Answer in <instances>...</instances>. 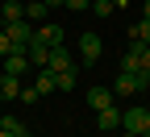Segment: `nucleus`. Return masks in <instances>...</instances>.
I'll return each instance as SVG.
<instances>
[{
	"instance_id": "obj_5",
	"label": "nucleus",
	"mask_w": 150,
	"mask_h": 137,
	"mask_svg": "<svg viewBox=\"0 0 150 137\" xmlns=\"http://www.w3.org/2000/svg\"><path fill=\"white\" fill-rule=\"evenodd\" d=\"M33 37H38V42H46L50 50H54V46H67V29H59V25H50V21H42V25H33Z\"/></svg>"
},
{
	"instance_id": "obj_8",
	"label": "nucleus",
	"mask_w": 150,
	"mask_h": 137,
	"mask_svg": "<svg viewBox=\"0 0 150 137\" xmlns=\"http://www.w3.org/2000/svg\"><path fill=\"white\" fill-rule=\"evenodd\" d=\"M96 129H100V133H117V129H121V108H112V104L100 108V112H96Z\"/></svg>"
},
{
	"instance_id": "obj_30",
	"label": "nucleus",
	"mask_w": 150,
	"mask_h": 137,
	"mask_svg": "<svg viewBox=\"0 0 150 137\" xmlns=\"http://www.w3.org/2000/svg\"><path fill=\"white\" fill-rule=\"evenodd\" d=\"M17 137H33V133H17Z\"/></svg>"
},
{
	"instance_id": "obj_31",
	"label": "nucleus",
	"mask_w": 150,
	"mask_h": 137,
	"mask_svg": "<svg viewBox=\"0 0 150 137\" xmlns=\"http://www.w3.org/2000/svg\"><path fill=\"white\" fill-rule=\"evenodd\" d=\"M146 112H150V96H146Z\"/></svg>"
},
{
	"instance_id": "obj_3",
	"label": "nucleus",
	"mask_w": 150,
	"mask_h": 137,
	"mask_svg": "<svg viewBox=\"0 0 150 137\" xmlns=\"http://www.w3.org/2000/svg\"><path fill=\"white\" fill-rule=\"evenodd\" d=\"M142 75H129V71H117V79H112V96H142Z\"/></svg>"
},
{
	"instance_id": "obj_16",
	"label": "nucleus",
	"mask_w": 150,
	"mask_h": 137,
	"mask_svg": "<svg viewBox=\"0 0 150 137\" xmlns=\"http://www.w3.org/2000/svg\"><path fill=\"white\" fill-rule=\"evenodd\" d=\"M121 71H129V75H142V58H138V54H125V58H121Z\"/></svg>"
},
{
	"instance_id": "obj_12",
	"label": "nucleus",
	"mask_w": 150,
	"mask_h": 137,
	"mask_svg": "<svg viewBox=\"0 0 150 137\" xmlns=\"http://www.w3.org/2000/svg\"><path fill=\"white\" fill-rule=\"evenodd\" d=\"M46 13H50V8H46V0H29V4H25V21H29V25H42V21H46Z\"/></svg>"
},
{
	"instance_id": "obj_10",
	"label": "nucleus",
	"mask_w": 150,
	"mask_h": 137,
	"mask_svg": "<svg viewBox=\"0 0 150 137\" xmlns=\"http://www.w3.org/2000/svg\"><path fill=\"white\" fill-rule=\"evenodd\" d=\"M0 100H21V79L17 75H0Z\"/></svg>"
},
{
	"instance_id": "obj_25",
	"label": "nucleus",
	"mask_w": 150,
	"mask_h": 137,
	"mask_svg": "<svg viewBox=\"0 0 150 137\" xmlns=\"http://www.w3.org/2000/svg\"><path fill=\"white\" fill-rule=\"evenodd\" d=\"M59 4H63V0H46V8H59Z\"/></svg>"
},
{
	"instance_id": "obj_4",
	"label": "nucleus",
	"mask_w": 150,
	"mask_h": 137,
	"mask_svg": "<svg viewBox=\"0 0 150 137\" xmlns=\"http://www.w3.org/2000/svg\"><path fill=\"white\" fill-rule=\"evenodd\" d=\"M4 33H8L13 50H25V46L33 42V25H29V21H8V25H4Z\"/></svg>"
},
{
	"instance_id": "obj_29",
	"label": "nucleus",
	"mask_w": 150,
	"mask_h": 137,
	"mask_svg": "<svg viewBox=\"0 0 150 137\" xmlns=\"http://www.w3.org/2000/svg\"><path fill=\"white\" fill-rule=\"evenodd\" d=\"M0 137H13V133H4V129H0Z\"/></svg>"
},
{
	"instance_id": "obj_21",
	"label": "nucleus",
	"mask_w": 150,
	"mask_h": 137,
	"mask_svg": "<svg viewBox=\"0 0 150 137\" xmlns=\"http://www.w3.org/2000/svg\"><path fill=\"white\" fill-rule=\"evenodd\" d=\"M8 54H13V42H8V33L0 29V58H8Z\"/></svg>"
},
{
	"instance_id": "obj_2",
	"label": "nucleus",
	"mask_w": 150,
	"mask_h": 137,
	"mask_svg": "<svg viewBox=\"0 0 150 137\" xmlns=\"http://www.w3.org/2000/svg\"><path fill=\"white\" fill-rule=\"evenodd\" d=\"M100 54H104V42H100V33H79V58H83V67L100 63Z\"/></svg>"
},
{
	"instance_id": "obj_9",
	"label": "nucleus",
	"mask_w": 150,
	"mask_h": 137,
	"mask_svg": "<svg viewBox=\"0 0 150 137\" xmlns=\"http://www.w3.org/2000/svg\"><path fill=\"white\" fill-rule=\"evenodd\" d=\"M46 71H54V75L75 71V63H71V50H67V46H54V50H50V67H46Z\"/></svg>"
},
{
	"instance_id": "obj_23",
	"label": "nucleus",
	"mask_w": 150,
	"mask_h": 137,
	"mask_svg": "<svg viewBox=\"0 0 150 137\" xmlns=\"http://www.w3.org/2000/svg\"><path fill=\"white\" fill-rule=\"evenodd\" d=\"M150 71V46H146V54H142V75Z\"/></svg>"
},
{
	"instance_id": "obj_26",
	"label": "nucleus",
	"mask_w": 150,
	"mask_h": 137,
	"mask_svg": "<svg viewBox=\"0 0 150 137\" xmlns=\"http://www.w3.org/2000/svg\"><path fill=\"white\" fill-rule=\"evenodd\" d=\"M142 83H146V91H150V71H146V75H142Z\"/></svg>"
},
{
	"instance_id": "obj_28",
	"label": "nucleus",
	"mask_w": 150,
	"mask_h": 137,
	"mask_svg": "<svg viewBox=\"0 0 150 137\" xmlns=\"http://www.w3.org/2000/svg\"><path fill=\"white\" fill-rule=\"evenodd\" d=\"M121 4H129V0H112V8H121Z\"/></svg>"
},
{
	"instance_id": "obj_18",
	"label": "nucleus",
	"mask_w": 150,
	"mask_h": 137,
	"mask_svg": "<svg viewBox=\"0 0 150 137\" xmlns=\"http://www.w3.org/2000/svg\"><path fill=\"white\" fill-rule=\"evenodd\" d=\"M54 79H59V91H71L75 87V71H63V75H54Z\"/></svg>"
},
{
	"instance_id": "obj_19",
	"label": "nucleus",
	"mask_w": 150,
	"mask_h": 137,
	"mask_svg": "<svg viewBox=\"0 0 150 137\" xmlns=\"http://www.w3.org/2000/svg\"><path fill=\"white\" fill-rule=\"evenodd\" d=\"M92 13H96V17H108L112 13V0H92Z\"/></svg>"
},
{
	"instance_id": "obj_32",
	"label": "nucleus",
	"mask_w": 150,
	"mask_h": 137,
	"mask_svg": "<svg viewBox=\"0 0 150 137\" xmlns=\"http://www.w3.org/2000/svg\"><path fill=\"white\" fill-rule=\"evenodd\" d=\"M138 137H150V129H146V133H138Z\"/></svg>"
},
{
	"instance_id": "obj_20",
	"label": "nucleus",
	"mask_w": 150,
	"mask_h": 137,
	"mask_svg": "<svg viewBox=\"0 0 150 137\" xmlns=\"http://www.w3.org/2000/svg\"><path fill=\"white\" fill-rule=\"evenodd\" d=\"M63 8H71V13H83V8H92V0H63Z\"/></svg>"
},
{
	"instance_id": "obj_6",
	"label": "nucleus",
	"mask_w": 150,
	"mask_h": 137,
	"mask_svg": "<svg viewBox=\"0 0 150 137\" xmlns=\"http://www.w3.org/2000/svg\"><path fill=\"white\" fill-rule=\"evenodd\" d=\"M33 67H29V54L25 50H13L8 58H4V75H17V79H25Z\"/></svg>"
},
{
	"instance_id": "obj_14",
	"label": "nucleus",
	"mask_w": 150,
	"mask_h": 137,
	"mask_svg": "<svg viewBox=\"0 0 150 137\" xmlns=\"http://www.w3.org/2000/svg\"><path fill=\"white\" fill-rule=\"evenodd\" d=\"M88 104L96 108V112L108 108V104H112V91H108V87H92V91H88Z\"/></svg>"
},
{
	"instance_id": "obj_15",
	"label": "nucleus",
	"mask_w": 150,
	"mask_h": 137,
	"mask_svg": "<svg viewBox=\"0 0 150 137\" xmlns=\"http://www.w3.org/2000/svg\"><path fill=\"white\" fill-rule=\"evenodd\" d=\"M129 37H138V42H146V46H150V17H142V21L129 29Z\"/></svg>"
},
{
	"instance_id": "obj_33",
	"label": "nucleus",
	"mask_w": 150,
	"mask_h": 137,
	"mask_svg": "<svg viewBox=\"0 0 150 137\" xmlns=\"http://www.w3.org/2000/svg\"><path fill=\"white\" fill-rule=\"evenodd\" d=\"M0 29H4V17H0Z\"/></svg>"
},
{
	"instance_id": "obj_1",
	"label": "nucleus",
	"mask_w": 150,
	"mask_h": 137,
	"mask_svg": "<svg viewBox=\"0 0 150 137\" xmlns=\"http://www.w3.org/2000/svg\"><path fill=\"white\" fill-rule=\"evenodd\" d=\"M121 129H129V133H146V129H150V112H146V104L125 108V112H121Z\"/></svg>"
},
{
	"instance_id": "obj_24",
	"label": "nucleus",
	"mask_w": 150,
	"mask_h": 137,
	"mask_svg": "<svg viewBox=\"0 0 150 137\" xmlns=\"http://www.w3.org/2000/svg\"><path fill=\"white\" fill-rule=\"evenodd\" d=\"M117 137H138V133H129V129H117Z\"/></svg>"
},
{
	"instance_id": "obj_7",
	"label": "nucleus",
	"mask_w": 150,
	"mask_h": 137,
	"mask_svg": "<svg viewBox=\"0 0 150 137\" xmlns=\"http://www.w3.org/2000/svg\"><path fill=\"white\" fill-rule=\"evenodd\" d=\"M25 54H29V67H33V71H46V67H50V46L38 42V37L25 46Z\"/></svg>"
},
{
	"instance_id": "obj_13",
	"label": "nucleus",
	"mask_w": 150,
	"mask_h": 137,
	"mask_svg": "<svg viewBox=\"0 0 150 137\" xmlns=\"http://www.w3.org/2000/svg\"><path fill=\"white\" fill-rule=\"evenodd\" d=\"M38 96H50V91H59V79H54V71H38Z\"/></svg>"
},
{
	"instance_id": "obj_22",
	"label": "nucleus",
	"mask_w": 150,
	"mask_h": 137,
	"mask_svg": "<svg viewBox=\"0 0 150 137\" xmlns=\"http://www.w3.org/2000/svg\"><path fill=\"white\" fill-rule=\"evenodd\" d=\"M21 100H25V104H38L42 96H38V87H21Z\"/></svg>"
},
{
	"instance_id": "obj_17",
	"label": "nucleus",
	"mask_w": 150,
	"mask_h": 137,
	"mask_svg": "<svg viewBox=\"0 0 150 137\" xmlns=\"http://www.w3.org/2000/svg\"><path fill=\"white\" fill-rule=\"evenodd\" d=\"M0 129H4V133H13V137H17V133H25V125L17 121V116H0Z\"/></svg>"
},
{
	"instance_id": "obj_27",
	"label": "nucleus",
	"mask_w": 150,
	"mask_h": 137,
	"mask_svg": "<svg viewBox=\"0 0 150 137\" xmlns=\"http://www.w3.org/2000/svg\"><path fill=\"white\" fill-rule=\"evenodd\" d=\"M142 17H150V0H146V4H142Z\"/></svg>"
},
{
	"instance_id": "obj_11",
	"label": "nucleus",
	"mask_w": 150,
	"mask_h": 137,
	"mask_svg": "<svg viewBox=\"0 0 150 137\" xmlns=\"http://www.w3.org/2000/svg\"><path fill=\"white\" fill-rule=\"evenodd\" d=\"M0 17H4V25L8 21H25V4L21 0H4V4H0Z\"/></svg>"
}]
</instances>
